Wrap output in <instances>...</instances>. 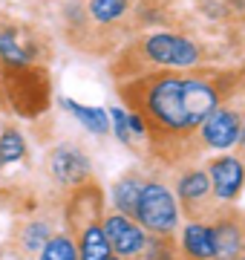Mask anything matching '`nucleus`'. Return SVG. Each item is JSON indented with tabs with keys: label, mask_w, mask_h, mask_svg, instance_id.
I'll return each instance as SVG.
<instances>
[{
	"label": "nucleus",
	"mask_w": 245,
	"mask_h": 260,
	"mask_svg": "<svg viewBox=\"0 0 245 260\" xmlns=\"http://www.w3.org/2000/svg\"><path fill=\"white\" fill-rule=\"evenodd\" d=\"M217 102V90L196 78H161L147 90V113L168 130L199 127Z\"/></svg>",
	"instance_id": "nucleus-1"
},
{
	"label": "nucleus",
	"mask_w": 245,
	"mask_h": 260,
	"mask_svg": "<svg viewBox=\"0 0 245 260\" xmlns=\"http://www.w3.org/2000/svg\"><path fill=\"white\" fill-rule=\"evenodd\" d=\"M136 217L142 229L153 234H170L179 223V208H176V200L165 185L159 182H147L142 185V194H139V205H136Z\"/></svg>",
	"instance_id": "nucleus-2"
},
{
	"label": "nucleus",
	"mask_w": 245,
	"mask_h": 260,
	"mask_svg": "<svg viewBox=\"0 0 245 260\" xmlns=\"http://www.w3.org/2000/svg\"><path fill=\"white\" fill-rule=\"evenodd\" d=\"M144 52H147V58H150V61L165 64V67H193L199 61V49L190 44L188 38L168 35V32L147 38Z\"/></svg>",
	"instance_id": "nucleus-3"
},
{
	"label": "nucleus",
	"mask_w": 245,
	"mask_h": 260,
	"mask_svg": "<svg viewBox=\"0 0 245 260\" xmlns=\"http://www.w3.org/2000/svg\"><path fill=\"white\" fill-rule=\"evenodd\" d=\"M104 234H107V243L110 249L118 254V257H136L139 251H144L147 246V237H144V229L139 223H133L130 217L124 214H110L104 220Z\"/></svg>",
	"instance_id": "nucleus-4"
},
{
	"label": "nucleus",
	"mask_w": 245,
	"mask_h": 260,
	"mask_svg": "<svg viewBox=\"0 0 245 260\" xmlns=\"http://www.w3.org/2000/svg\"><path fill=\"white\" fill-rule=\"evenodd\" d=\"M208 179H211V185H214V194H217V200L228 203V200H234V197L239 194V188H242V182H245V168H242V162H239V159L222 156V159H217V162L211 165V171H208Z\"/></svg>",
	"instance_id": "nucleus-5"
},
{
	"label": "nucleus",
	"mask_w": 245,
	"mask_h": 260,
	"mask_svg": "<svg viewBox=\"0 0 245 260\" xmlns=\"http://www.w3.org/2000/svg\"><path fill=\"white\" fill-rule=\"evenodd\" d=\"M199 127H202V139H205L211 148H231V145H236V139H239V121H236V116L231 110H225V107H217Z\"/></svg>",
	"instance_id": "nucleus-6"
},
{
	"label": "nucleus",
	"mask_w": 245,
	"mask_h": 260,
	"mask_svg": "<svg viewBox=\"0 0 245 260\" xmlns=\"http://www.w3.org/2000/svg\"><path fill=\"white\" fill-rule=\"evenodd\" d=\"M52 174H55L61 182H84L87 174H90V159L75 148H58L52 153Z\"/></svg>",
	"instance_id": "nucleus-7"
},
{
	"label": "nucleus",
	"mask_w": 245,
	"mask_h": 260,
	"mask_svg": "<svg viewBox=\"0 0 245 260\" xmlns=\"http://www.w3.org/2000/svg\"><path fill=\"white\" fill-rule=\"evenodd\" d=\"M182 249L190 260H217V243L214 229L202 223H188L182 234Z\"/></svg>",
	"instance_id": "nucleus-8"
},
{
	"label": "nucleus",
	"mask_w": 245,
	"mask_h": 260,
	"mask_svg": "<svg viewBox=\"0 0 245 260\" xmlns=\"http://www.w3.org/2000/svg\"><path fill=\"white\" fill-rule=\"evenodd\" d=\"M113 254L107 234L101 225H87L81 232V243H78V260H107Z\"/></svg>",
	"instance_id": "nucleus-9"
},
{
	"label": "nucleus",
	"mask_w": 245,
	"mask_h": 260,
	"mask_svg": "<svg viewBox=\"0 0 245 260\" xmlns=\"http://www.w3.org/2000/svg\"><path fill=\"white\" fill-rule=\"evenodd\" d=\"M64 107L93 133H107L110 130V119H107V113L101 107H84V104L72 102V99H64Z\"/></svg>",
	"instance_id": "nucleus-10"
},
{
	"label": "nucleus",
	"mask_w": 245,
	"mask_h": 260,
	"mask_svg": "<svg viewBox=\"0 0 245 260\" xmlns=\"http://www.w3.org/2000/svg\"><path fill=\"white\" fill-rule=\"evenodd\" d=\"M139 194H142V182H139V179L136 177L121 179V182L113 188L115 208H118L124 217H133V214H136V205H139Z\"/></svg>",
	"instance_id": "nucleus-11"
},
{
	"label": "nucleus",
	"mask_w": 245,
	"mask_h": 260,
	"mask_svg": "<svg viewBox=\"0 0 245 260\" xmlns=\"http://www.w3.org/2000/svg\"><path fill=\"white\" fill-rule=\"evenodd\" d=\"M214 243H217V257H236L242 249V234L234 223H219L214 229Z\"/></svg>",
	"instance_id": "nucleus-12"
},
{
	"label": "nucleus",
	"mask_w": 245,
	"mask_h": 260,
	"mask_svg": "<svg viewBox=\"0 0 245 260\" xmlns=\"http://www.w3.org/2000/svg\"><path fill=\"white\" fill-rule=\"evenodd\" d=\"M32 52L26 47H20V41L12 32H0V61H6L9 67H26Z\"/></svg>",
	"instance_id": "nucleus-13"
},
{
	"label": "nucleus",
	"mask_w": 245,
	"mask_h": 260,
	"mask_svg": "<svg viewBox=\"0 0 245 260\" xmlns=\"http://www.w3.org/2000/svg\"><path fill=\"white\" fill-rule=\"evenodd\" d=\"M40 260H78V246L66 234H58V237H49L44 246H40Z\"/></svg>",
	"instance_id": "nucleus-14"
},
{
	"label": "nucleus",
	"mask_w": 245,
	"mask_h": 260,
	"mask_svg": "<svg viewBox=\"0 0 245 260\" xmlns=\"http://www.w3.org/2000/svg\"><path fill=\"white\" fill-rule=\"evenodd\" d=\"M23 153H26L23 136H20L18 130H3V136H0V168L23 159Z\"/></svg>",
	"instance_id": "nucleus-15"
},
{
	"label": "nucleus",
	"mask_w": 245,
	"mask_h": 260,
	"mask_svg": "<svg viewBox=\"0 0 245 260\" xmlns=\"http://www.w3.org/2000/svg\"><path fill=\"white\" fill-rule=\"evenodd\" d=\"M208 188H211V179H208L205 171H190L185 177L179 179V197L182 200H202L208 194Z\"/></svg>",
	"instance_id": "nucleus-16"
},
{
	"label": "nucleus",
	"mask_w": 245,
	"mask_h": 260,
	"mask_svg": "<svg viewBox=\"0 0 245 260\" xmlns=\"http://www.w3.org/2000/svg\"><path fill=\"white\" fill-rule=\"evenodd\" d=\"M124 9H127V0H93V3H90L93 18L101 20V23L115 20L118 15H124Z\"/></svg>",
	"instance_id": "nucleus-17"
},
{
	"label": "nucleus",
	"mask_w": 245,
	"mask_h": 260,
	"mask_svg": "<svg viewBox=\"0 0 245 260\" xmlns=\"http://www.w3.org/2000/svg\"><path fill=\"white\" fill-rule=\"evenodd\" d=\"M113 130L115 136L124 142V145H133V133H130V124H127V113L121 107H113Z\"/></svg>",
	"instance_id": "nucleus-18"
},
{
	"label": "nucleus",
	"mask_w": 245,
	"mask_h": 260,
	"mask_svg": "<svg viewBox=\"0 0 245 260\" xmlns=\"http://www.w3.org/2000/svg\"><path fill=\"white\" fill-rule=\"evenodd\" d=\"M47 234H49V232H47V225H44V223L29 225V232H26V246H29V249H40V246L49 240Z\"/></svg>",
	"instance_id": "nucleus-19"
},
{
	"label": "nucleus",
	"mask_w": 245,
	"mask_h": 260,
	"mask_svg": "<svg viewBox=\"0 0 245 260\" xmlns=\"http://www.w3.org/2000/svg\"><path fill=\"white\" fill-rule=\"evenodd\" d=\"M127 124H130V133H133V136H142V133H144L142 116H136V113H133V116H127Z\"/></svg>",
	"instance_id": "nucleus-20"
},
{
	"label": "nucleus",
	"mask_w": 245,
	"mask_h": 260,
	"mask_svg": "<svg viewBox=\"0 0 245 260\" xmlns=\"http://www.w3.org/2000/svg\"><path fill=\"white\" fill-rule=\"evenodd\" d=\"M236 142H242V145H245V127H239V139H236Z\"/></svg>",
	"instance_id": "nucleus-21"
},
{
	"label": "nucleus",
	"mask_w": 245,
	"mask_h": 260,
	"mask_svg": "<svg viewBox=\"0 0 245 260\" xmlns=\"http://www.w3.org/2000/svg\"><path fill=\"white\" fill-rule=\"evenodd\" d=\"M107 260H115V257H113V254H110V257H107Z\"/></svg>",
	"instance_id": "nucleus-22"
},
{
	"label": "nucleus",
	"mask_w": 245,
	"mask_h": 260,
	"mask_svg": "<svg viewBox=\"0 0 245 260\" xmlns=\"http://www.w3.org/2000/svg\"><path fill=\"white\" fill-rule=\"evenodd\" d=\"M239 260H245V257H239Z\"/></svg>",
	"instance_id": "nucleus-23"
}]
</instances>
